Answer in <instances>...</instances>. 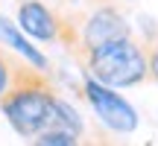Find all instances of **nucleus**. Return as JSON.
Returning a JSON list of instances; mask_svg holds the SVG:
<instances>
[{
    "instance_id": "20e7f679",
    "label": "nucleus",
    "mask_w": 158,
    "mask_h": 146,
    "mask_svg": "<svg viewBox=\"0 0 158 146\" xmlns=\"http://www.w3.org/2000/svg\"><path fill=\"white\" fill-rule=\"evenodd\" d=\"M132 35V26L126 21V15H120L114 6H97L82 23V32H79V47L82 53L94 50L100 44H108V41H117Z\"/></svg>"
},
{
    "instance_id": "6e6552de",
    "label": "nucleus",
    "mask_w": 158,
    "mask_h": 146,
    "mask_svg": "<svg viewBox=\"0 0 158 146\" xmlns=\"http://www.w3.org/2000/svg\"><path fill=\"white\" fill-rule=\"evenodd\" d=\"M32 146H82V140L73 135H64V132H44L32 140Z\"/></svg>"
},
{
    "instance_id": "0eeeda50",
    "label": "nucleus",
    "mask_w": 158,
    "mask_h": 146,
    "mask_svg": "<svg viewBox=\"0 0 158 146\" xmlns=\"http://www.w3.org/2000/svg\"><path fill=\"white\" fill-rule=\"evenodd\" d=\"M50 132H64V135H73V137H82V132H85V123H82V117H79V111L68 99H62V96L56 99Z\"/></svg>"
},
{
    "instance_id": "7ed1b4c3",
    "label": "nucleus",
    "mask_w": 158,
    "mask_h": 146,
    "mask_svg": "<svg viewBox=\"0 0 158 146\" xmlns=\"http://www.w3.org/2000/svg\"><path fill=\"white\" fill-rule=\"evenodd\" d=\"M82 94H85V99H88L91 111L97 114V120H100L108 132H114V135H132V132L138 129V123H141L138 108L132 105L120 91L106 88V85H100L91 76H82Z\"/></svg>"
},
{
    "instance_id": "f257e3e1",
    "label": "nucleus",
    "mask_w": 158,
    "mask_h": 146,
    "mask_svg": "<svg viewBox=\"0 0 158 146\" xmlns=\"http://www.w3.org/2000/svg\"><path fill=\"white\" fill-rule=\"evenodd\" d=\"M56 99H59V94L44 79V73H38L32 67H18L15 79H12V88L0 99V111H3L6 123L21 137L35 140L38 135L50 132Z\"/></svg>"
},
{
    "instance_id": "39448f33",
    "label": "nucleus",
    "mask_w": 158,
    "mask_h": 146,
    "mask_svg": "<svg viewBox=\"0 0 158 146\" xmlns=\"http://www.w3.org/2000/svg\"><path fill=\"white\" fill-rule=\"evenodd\" d=\"M15 23L29 41H44V44L59 41L62 29H64L59 15L47 3H41V0H21L18 12H15Z\"/></svg>"
},
{
    "instance_id": "1a4fd4ad",
    "label": "nucleus",
    "mask_w": 158,
    "mask_h": 146,
    "mask_svg": "<svg viewBox=\"0 0 158 146\" xmlns=\"http://www.w3.org/2000/svg\"><path fill=\"white\" fill-rule=\"evenodd\" d=\"M15 70L18 64L6 56V50H0V99L6 96V91L12 88V79H15Z\"/></svg>"
},
{
    "instance_id": "f03ea898",
    "label": "nucleus",
    "mask_w": 158,
    "mask_h": 146,
    "mask_svg": "<svg viewBox=\"0 0 158 146\" xmlns=\"http://www.w3.org/2000/svg\"><path fill=\"white\" fill-rule=\"evenodd\" d=\"M82 59H85V76L97 79L100 85L114 91L141 85L149 76V56L135 35L100 44L94 50L82 53Z\"/></svg>"
},
{
    "instance_id": "423d86ee",
    "label": "nucleus",
    "mask_w": 158,
    "mask_h": 146,
    "mask_svg": "<svg viewBox=\"0 0 158 146\" xmlns=\"http://www.w3.org/2000/svg\"><path fill=\"white\" fill-rule=\"evenodd\" d=\"M0 44H3L6 50L18 53L32 70H38V73L50 70V59H47L44 53L38 50V44H32V41L18 29V23L12 21V18H6V15H0Z\"/></svg>"
},
{
    "instance_id": "9d476101",
    "label": "nucleus",
    "mask_w": 158,
    "mask_h": 146,
    "mask_svg": "<svg viewBox=\"0 0 158 146\" xmlns=\"http://www.w3.org/2000/svg\"><path fill=\"white\" fill-rule=\"evenodd\" d=\"M149 76L158 82V44L152 47V53H149Z\"/></svg>"
}]
</instances>
